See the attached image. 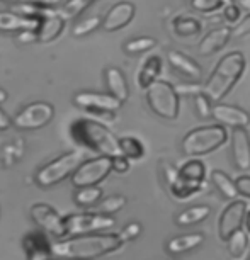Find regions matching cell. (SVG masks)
Here are the masks:
<instances>
[{
  "label": "cell",
  "mask_w": 250,
  "mask_h": 260,
  "mask_svg": "<svg viewBox=\"0 0 250 260\" xmlns=\"http://www.w3.org/2000/svg\"><path fill=\"white\" fill-rule=\"evenodd\" d=\"M92 2H94V0H68L65 6L60 9L58 16L61 19H65V21H68V19H75L78 14H82Z\"/></svg>",
  "instance_id": "32"
},
{
  "label": "cell",
  "mask_w": 250,
  "mask_h": 260,
  "mask_svg": "<svg viewBox=\"0 0 250 260\" xmlns=\"http://www.w3.org/2000/svg\"><path fill=\"white\" fill-rule=\"evenodd\" d=\"M211 117L218 124L228 127H245L250 122V116L247 111L232 104H223V102H214Z\"/></svg>",
  "instance_id": "13"
},
{
  "label": "cell",
  "mask_w": 250,
  "mask_h": 260,
  "mask_svg": "<svg viewBox=\"0 0 250 260\" xmlns=\"http://www.w3.org/2000/svg\"><path fill=\"white\" fill-rule=\"evenodd\" d=\"M228 0H191V7L198 12L211 14L214 11H220L222 7L227 6Z\"/></svg>",
  "instance_id": "36"
},
{
  "label": "cell",
  "mask_w": 250,
  "mask_h": 260,
  "mask_svg": "<svg viewBox=\"0 0 250 260\" xmlns=\"http://www.w3.org/2000/svg\"><path fill=\"white\" fill-rule=\"evenodd\" d=\"M53 112H55L53 107L46 102H34L19 112L14 119V124L19 129H38L53 119Z\"/></svg>",
  "instance_id": "10"
},
{
  "label": "cell",
  "mask_w": 250,
  "mask_h": 260,
  "mask_svg": "<svg viewBox=\"0 0 250 260\" xmlns=\"http://www.w3.org/2000/svg\"><path fill=\"white\" fill-rule=\"evenodd\" d=\"M146 102L153 114L165 121H175L180 111V95L175 85L167 80H157L146 89Z\"/></svg>",
  "instance_id": "5"
},
{
  "label": "cell",
  "mask_w": 250,
  "mask_h": 260,
  "mask_svg": "<svg viewBox=\"0 0 250 260\" xmlns=\"http://www.w3.org/2000/svg\"><path fill=\"white\" fill-rule=\"evenodd\" d=\"M83 164V155L77 153V151H72V153H67L60 156L58 160L51 161L46 167H43L41 170L36 174V182L43 187H48V185L58 184L60 180L67 179L68 175H73L75 170Z\"/></svg>",
  "instance_id": "6"
},
{
  "label": "cell",
  "mask_w": 250,
  "mask_h": 260,
  "mask_svg": "<svg viewBox=\"0 0 250 260\" xmlns=\"http://www.w3.org/2000/svg\"><path fill=\"white\" fill-rule=\"evenodd\" d=\"M233 2L237 4L240 9H243V11L250 12V0H233Z\"/></svg>",
  "instance_id": "49"
},
{
  "label": "cell",
  "mask_w": 250,
  "mask_h": 260,
  "mask_svg": "<svg viewBox=\"0 0 250 260\" xmlns=\"http://www.w3.org/2000/svg\"><path fill=\"white\" fill-rule=\"evenodd\" d=\"M201 187H203V182H194V180L182 179L177 175V179L169 185V190L175 199L184 201V199H189L193 194L199 192Z\"/></svg>",
  "instance_id": "24"
},
{
  "label": "cell",
  "mask_w": 250,
  "mask_h": 260,
  "mask_svg": "<svg viewBox=\"0 0 250 260\" xmlns=\"http://www.w3.org/2000/svg\"><path fill=\"white\" fill-rule=\"evenodd\" d=\"M124 204H126V198H122V196H111V198H106L99 206H97V213L107 214V216L114 214L124 208Z\"/></svg>",
  "instance_id": "34"
},
{
  "label": "cell",
  "mask_w": 250,
  "mask_h": 260,
  "mask_svg": "<svg viewBox=\"0 0 250 260\" xmlns=\"http://www.w3.org/2000/svg\"><path fill=\"white\" fill-rule=\"evenodd\" d=\"M16 11L19 14H22L24 17L29 19H36V21H45V19H50L53 16H58V14L53 11L51 7L46 6H38V4H21V6H16Z\"/></svg>",
  "instance_id": "28"
},
{
  "label": "cell",
  "mask_w": 250,
  "mask_h": 260,
  "mask_svg": "<svg viewBox=\"0 0 250 260\" xmlns=\"http://www.w3.org/2000/svg\"><path fill=\"white\" fill-rule=\"evenodd\" d=\"M232 39V29L230 27H216L213 31H209L206 36L201 39L198 51L203 56H211L216 55L218 51H222L225 46L228 45V41Z\"/></svg>",
  "instance_id": "17"
},
{
  "label": "cell",
  "mask_w": 250,
  "mask_h": 260,
  "mask_svg": "<svg viewBox=\"0 0 250 260\" xmlns=\"http://www.w3.org/2000/svg\"><path fill=\"white\" fill-rule=\"evenodd\" d=\"M174 32L177 36L188 38V36H196L203 31V24H201L196 17H175L172 21Z\"/></svg>",
  "instance_id": "26"
},
{
  "label": "cell",
  "mask_w": 250,
  "mask_h": 260,
  "mask_svg": "<svg viewBox=\"0 0 250 260\" xmlns=\"http://www.w3.org/2000/svg\"><path fill=\"white\" fill-rule=\"evenodd\" d=\"M211 213L209 206H193V208L184 209L182 213L177 214L175 218V223L179 226H191V224H198L201 221H204L206 218Z\"/></svg>",
  "instance_id": "25"
},
{
  "label": "cell",
  "mask_w": 250,
  "mask_h": 260,
  "mask_svg": "<svg viewBox=\"0 0 250 260\" xmlns=\"http://www.w3.org/2000/svg\"><path fill=\"white\" fill-rule=\"evenodd\" d=\"M114 219L107 214H72L65 219L67 237H80L94 232H102L114 226Z\"/></svg>",
  "instance_id": "8"
},
{
  "label": "cell",
  "mask_w": 250,
  "mask_h": 260,
  "mask_svg": "<svg viewBox=\"0 0 250 260\" xmlns=\"http://www.w3.org/2000/svg\"><path fill=\"white\" fill-rule=\"evenodd\" d=\"M119 148H121V155H124L126 158L130 160H140L143 158L145 155V146L138 138H133V136H124V138L119 140Z\"/></svg>",
  "instance_id": "29"
},
{
  "label": "cell",
  "mask_w": 250,
  "mask_h": 260,
  "mask_svg": "<svg viewBox=\"0 0 250 260\" xmlns=\"http://www.w3.org/2000/svg\"><path fill=\"white\" fill-rule=\"evenodd\" d=\"M31 216L39 226L53 237H65V219L60 218L56 211H53L46 204H34L31 208Z\"/></svg>",
  "instance_id": "12"
},
{
  "label": "cell",
  "mask_w": 250,
  "mask_h": 260,
  "mask_svg": "<svg viewBox=\"0 0 250 260\" xmlns=\"http://www.w3.org/2000/svg\"><path fill=\"white\" fill-rule=\"evenodd\" d=\"M102 190L97 185H87V187H80L75 194V203L80 206H92L101 199Z\"/></svg>",
  "instance_id": "33"
},
{
  "label": "cell",
  "mask_w": 250,
  "mask_h": 260,
  "mask_svg": "<svg viewBox=\"0 0 250 260\" xmlns=\"http://www.w3.org/2000/svg\"><path fill=\"white\" fill-rule=\"evenodd\" d=\"M227 129L218 122L209 126H199L184 136L182 143H180V150L189 158H198V156L209 155L218 148H222L227 143Z\"/></svg>",
  "instance_id": "4"
},
{
  "label": "cell",
  "mask_w": 250,
  "mask_h": 260,
  "mask_svg": "<svg viewBox=\"0 0 250 260\" xmlns=\"http://www.w3.org/2000/svg\"><path fill=\"white\" fill-rule=\"evenodd\" d=\"M65 27V19H61L60 16H53L50 19H45L39 27L36 29L38 32V41L41 43H50L53 39H56L60 36V32Z\"/></svg>",
  "instance_id": "23"
},
{
  "label": "cell",
  "mask_w": 250,
  "mask_h": 260,
  "mask_svg": "<svg viewBox=\"0 0 250 260\" xmlns=\"http://www.w3.org/2000/svg\"><path fill=\"white\" fill-rule=\"evenodd\" d=\"M170 260H177V258H170Z\"/></svg>",
  "instance_id": "54"
},
{
  "label": "cell",
  "mask_w": 250,
  "mask_h": 260,
  "mask_svg": "<svg viewBox=\"0 0 250 260\" xmlns=\"http://www.w3.org/2000/svg\"><path fill=\"white\" fill-rule=\"evenodd\" d=\"M160 174H162V179H164L165 185L169 187L170 184L174 182L175 179H177L179 175V170L175 169L172 164H169V161H160Z\"/></svg>",
  "instance_id": "38"
},
{
  "label": "cell",
  "mask_w": 250,
  "mask_h": 260,
  "mask_svg": "<svg viewBox=\"0 0 250 260\" xmlns=\"http://www.w3.org/2000/svg\"><path fill=\"white\" fill-rule=\"evenodd\" d=\"M112 170L117 174H124L130 170V158H126L124 155H117L112 158Z\"/></svg>",
  "instance_id": "44"
},
{
  "label": "cell",
  "mask_w": 250,
  "mask_h": 260,
  "mask_svg": "<svg viewBox=\"0 0 250 260\" xmlns=\"http://www.w3.org/2000/svg\"><path fill=\"white\" fill-rule=\"evenodd\" d=\"M245 260H250V250H248V255H247V258H245Z\"/></svg>",
  "instance_id": "52"
},
{
  "label": "cell",
  "mask_w": 250,
  "mask_h": 260,
  "mask_svg": "<svg viewBox=\"0 0 250 260\" xmlns=\"http://www.w3.org/2000/svg\"><path fill=\"white\" fill-rule=\"evenodd\" d=\"M99 26H102V19L99 16L87 17L78 24H75V27H73V34H75V36H85V34L96 31Z\"/></svg>",
  "instance_id": "37"
},
{
  "label": "cell",
  "mask_w": 250,
  "mask_h": 260,
  "mask_svg": "<svg viewBox=\"0 0 250 260\" xmlns=\"http://www.w3.org/2000/svg\"><path fill=\"white\" fill-rule=\"evenodd\" d=\"M245 68H247V60H245L243 53L232 51L228 55H225L216 63L213 73L206 80L204 94L213 102L223 101L242 78Z\"/></svg>",
  "instance_id": "2"
},
{
  "label": "cell",
  "mask_w": 250,
  "mask_h": 260,
  "mask_svg": "<svg viewBox=\"0 0 250 260\" xmlns=\"http://www.w3.org/2000/svg\"><path fill=\"white\" fill-rule=\"evenodd\" d=\"M223 19L227 22H237L240 21V7L237 4L227 2V6L223 7Z\"/></svg>",
  "instance_id": "43"
},
{
  "label": "cell",
  "mask_w": 250,
  "mask_h": 260,
  "mask_svg": "<svg viewBox=\"0 0 250 260\" xmlns=\"http://www.w3.org/2000/svg\"><path fill=\"white\" fill-rule=\"evenodd\" d=\"M167 60H169L170 67H172L179 75L189 78V80H193V82H198L201 75H203V68L199 67V63L177 50L167 51Z\"/></svg>",
  "instance_id": "16"
},
{
  "label": "cell",
  "mask_w": 250,
  "mask_h": 260,
  "mask_svg": "<svg viewBox=\"0 0 250 260\" xmlns=\"http://www.w3.org/2000/svg\"><path fill=\"white\" fill-rule=\"evenodd\" d=\"M26 247H27L29 260H50V252H46V250H43L41 247L34 245L31 242V238L26 240Z\"/></svg>",
  "instance_id": "40"
},
{
  "label": "cell",
  "mask_w": 250,
  "mask_h": 260,
  "mask_svg": "<svg viewBox=\"0 0 250 260\" xmlns=\"http://www.w3.org/2000/svg\"><path fill=\"white\" fill-rule=\"evenodd\" d=\"M245 216H247V204L243 201H232L225 211L220 216V224H218V232L220 237L223 240H227L230 235H233L237 230H240L245 223Z\"/></svg>",
  "instance_id": "11"
},
{
  "label": "cell",
  "mask_w": 250,
  "mask_h": 260,
  "mask_svg": "<svg viewBox=\"0 0 250 260\" xmlns=\"http://www.w3.org/2000/svg\"><path fill=\"white\" fill-rule=\"evenodd\" d=\"M157 46V39L150 38V36H141V38H135L130 39L128 43H124L122 50L128 55H140V53H146L150 50H153Z\"/></svg>",
  "instance_id": "31"
},
{
  "label": "cell",
  "mask_w": 250,
  "mask_h": 260,
  "mask_svg": "<svg viewBox=\"0 0 250 260\" xmlns=\"http://www.w3.org/2000/svg\"><path fill=\"white\" fill-rule=\"evenodd\" d=\"M245 228H247V232L250 233V211H247V216H245Z\"/></svg>",
  "instance_id": "50"
},
{
  "label": "cell",
  "mask_w": 250,
  "mask_h": 260,
  "mask_svg": "<svg viewBox=\"0 0 250 260\" xmlns=\"http://www.w3.org/2000/svg\"><path fill=\"white\" fill-rule=\"evenodd\" d=\"M6 101H7V92L4 89H0V104H4Z\"/></svg>",
  "instance_id": "51"
},
{
  "label": "cell",
  "mask_w": 250,
  "mask_h": 260,
  "mask_svg": "<svg viewBox=\"0 0 250 260\" xmlns=\"http://www.w3.org/2000/svg\"><path fill=\"white\" fill-rule=\"evenodd\" d=\"M194 107H196V112H198V116L201 119H208V117L213 116V106L214 102L209 99L208 95L204 94V92H201V94L194 95Z\"/></svg>",
  "instance_id": "35"
},
{
  "label": "cell",
  "mask_w": 250,
  "mask_h": 260,
  "mask_svg": "<svg viewBox=\"0 0 250 260\" xmlns=\"http://www.w3.org/2000/svg\"><path fill=\"white\" fill-rule=\"evenodd\" d=\"M136 9L131 2H119L116 6L109 9V12L106 14V17L102 19V29L106 32H114L119 29L126 27L133 21Z\"/></svg>",
  "instance_id": "14"
},
{
  "label": "cell",
  "mask_w": 250,
  "mask_h": 260,
  "mask_svg": "<svg viewBox=\"0 0 250 260\" xmlns=\"http://www.w3.org/2000/svg\"><path fill=\"white\" fill-rule=\"evenodd\" d=\"M179 177L194 180V182H204L206 179V165L198 158H191L179 169Z\"/></svg>",
  "instance_id": "27"
},
{
  "label": "cell",
  "mask_w": 250,
  "mask_h": 260,
  "mask_svg": "<svg viewBox=\"0 0 250 260\" xmlns=\"http://www.w3.org/2000/svg\"><path fill=\"white\" fill-rule=\"evenodd\" d=\"M140 233H141V224L140 223H130L128 226L122 228L121 232H119L122 242H124V243H128V242H131V240H135Z\"/></svg>",
  "instance_id": "42"
},
{
  "label": "cell",
  "mask_w": 250,
  "mask_h": 260,
  "mask_svg": "<svg viewBox=\"0 0 250 260\" xmlns=\"http://www.w3.org/2000/svg\"><path fill=\"white\" fill-rule=\"evenodd\" d=\"M247 245H248V238L247 233L243 232L242 228L237 230L233 235H230L227 238V248L228 253L232 255L233 258H240L242 255L247 252Z\"/></svg>",
  "instance_id": "30"
},
{
  "label": "cell",
  "mask_w": 250,
  "mask_h": 260,
  "mask_svg": "<svg viewBox=\"0 0 250 260\" xmlns=\"http://www.w3.org/2000/svg\"><path fill=\"white\" fill-rule=\"evenodd\" d=\"M237 185H238L240 194L245 196V198H250V175H242V177H238Z\"/></svg>",
  "instance_id": "45"
},
{
  "label": "cell",
  "mask_w": 250,
  "mask_h": 260,
  "mask_svg": "<svg viewBox=\"0 0 250 260\" xmlns=\"http://www.w3.org/2000/svg\"><path fill=\"white\" fill-rule=\"evenodd\" d=\"M211 182L223 198L235 201L238 196H242L238 190L237 180H233L228 174H225V172H222V170H213L211 172Z\"/></svg>",
  "instance_id": "22"
},
{
  "label": "cell",
  "mask_w": 250,
  "mask_h": 260,
  "mask_svg": "<svg viewBox=\"0 0 250 260\" xmlns=\"http://www.w3.org/2000/svg\"><path fill=\"white\" fill-rule=\"evenodd\" d=\"M248 34H250V12H247V16L240 19L235 29H232V38L242 39L245 36H248Z\"/></svg>",
  "instance_id": "39"
},
{
  "label": "cell",
  "mask_w": 250,
  "mask_h": 260,
  "mask_svg": "<svg viewBox=\"0 0 250 260\" xmlns=\"http://www.w3.org/2000/svg\"><path fill=\"white\" fill-rule=\"evenodd\" d=\"M38 27L39 22L36 19L21 17L12 12H0V31H29Z\"/></svg>",
  "instance_id": "20"
},
{
  "label": "cell",
  "mask_w": 250,
  "mask_h": 260,
  "mask_svg": "<svg viewBox=\"0 0 250 260\" xmlns=\"http://www.w3.org/2000/svg\"><path fill=\"white\" fill-rule=\"evenodd\" d=\"M175 89H177L180 97H182V95L194 97V95L201 94V92H204V85H199L198 82H194V83H180V85H177Z\"/></svg>",
  "instance_id": "41"
},
{
  "label": "cell",
  "mask_w": 250,
  "mask_h": 260,
  "mask_svg": "<svg viewBox=\"0 0 250 260\" xmlns=\"http://www.w3.org/2000/svg\"><path fill=\"white\" fill-rule=\"evenodd\" d=\"M9 127H11V119L4 114V111H0V131L9 129Z\"/></svg>",
  "instance_id": "48"
},
{
  "label": "cell",
  "mask_w": 250,
  "mask_h": 260,
  "mask_svg": "<svg viewBox=\"0 0 250 260\" xmlns=\"http://www.w3.org/2000/svg\"><path fill=\"white\" fill-rule=\"evenodd\" d=\"M21 156V148H14V146H7L6 153H4V165H11L14 160Z\"/></svg>",
  "instance_id": "46"
},
{
  "label": "cell",
  "mask_w": 250,
  "mask_h": 260,
  "mask_svg": "<svg viewBox=\"0 0 250 260\" xmlns=\"http://www.w3.org/2000/svg\"><path fill=\"white\" fill-rule=\"evenodd\" d=\"M7 2H24V4H38V6H46V7H51V6H56V4H60L61 0H7Z\"/></svg>",
  "instance_id": "47"
},
{
  "label": "cell",
  "mask_w": 250,
  "mask_h": 260,
  "mask_svg": "<svg viewBox=\"0 0 250 260\" xmlns=\"http://www.w3.org/2000/svg\"><path fill=\"white\" fill-rule=\"evenodd\" d=\"M104 78H106V85L107 90H109L111 95H114L116 99H119L121 102L128 101L130 97V89H128V82H126V77L119 68H107L104 72Z\"/></svg>",
  "instance_id": "18"
},
{
  "label": "cell",
  "mask_w": 250,
  "mask_h": 260,
  "mask_svg": "<svg viewBox=\"0 0 250 260\" xmlns=\"http://www.w3.org/2000/svg\"><path fill=\"white\" fill-rule=\"evenodd\" d=\"M162 73V58L160 56H148L141 65L136 82H138L140 89H148L153 82L159 80V75Z\"/></svg>",
  "instance_id": "19"
},
{
  "label": "cell",
  "mask_w": 250,
  "mask_h": 260,
  "mask_svg": "<svg viewBox=\"0 0 250 260\" xmlns=\"http://www.w3.org/2000/svg\"><path fill=\"white\" fill-rule=\"evenodd\" d=\"M204 242V235L203 233H188V235H180L175 237L167 243V250L172 255H179L189 250L198 248L199 245H203Z\"/></svg>",
  "instance_id": "21"
},
{
  "label": "cell",
  "mask_w": 250,
  "mask_h": 260,
  "mask_svg": "<svg viewBox=\"0 0 250 260\" xmlns=\"http://www.w3.org/2000/svg\"><path fill=\"white\" fill-rule=\"evenodd\" d=\"M124 242H122L119 233L111 235H97V237H73L70 240H63V242L53 243L51 252L56 257L65 258H94L99 255L114 252V250L121 248Z\"/></svg>",
  "instance_id": "1"
},
{
  "label": "cell",
  "mask_w": 250,
  "mask_h": 260,
  "mask_svg": "<svg viewBox=\"0 0 250 260\" xmlns=\"http://www.w3.org/2000/svg\"><path fill=\"white\" fill-rule=\"evenodd\" d=\"M73 101L82 109L106 117H114L112 114L122 106V102L119 99H116L114 95L96 94V92H80V94L75 95Z\"/></svg>",
  "instance_id": "9"
},
{
  "label": "cell",
  "mask_w": 250,
  "mask_h": 260,
  "mask_svg": "<svg viewBox=\"0 0 250 260\" xmlns=\"http://www.w3.org/2000/svg\"><path fill=\"white\" fill-rule=\"evenodd\" d=\"M112 172L111 156H97V158L87 160L78 167L72 177L75 187H87V185H97L102 182Z\"/></svg>",
  "instance_id": "7"
},
{
  "label": "cell",
  "mask_w": 250,
  "mask_h": 260,
  "mask_svg": "<svg viewBox=\"0 0 250 260\" xmlns=\"http://www.w3.org/2000/svg\"><path fill=\"white\" fill-rule=\"evenodd\" d=\"M232 153H233V161L238 170L250 169V135L245 127H233Z\"/></svg>",
  "instance_id": "15"
},
{
  "label": "cell",
  "mask_w": 250,
  "mask_h": 260,
  "mask_svg": "<svg viewBox=\"0 0 250 260\" xmlns=\"http://www.w3.org/2000/svg\"><path fill=\"white\" fill-rule=\"evenodd\" d=\"M73 260H83V258H73Z\"/></svg>",
  "instance_id": "53"
},
{
  "label": "cell",
  "mask_w": 250,
  "mask_h": 260,
  "mask_svg": "<svg viewBox=\"0 0 250 260\" xmlns=\"http://www.w3.org/2000/svg\"><path fill=\"white\" fill-rule=\"evenodd\" d=\"M72 133L80 143L87 145L97 153L111 156V158L121 155L119 140L101 122L92 119H77L72 124Z\"/></svg>",
  "instance_id": "3"
}]
</instances>
